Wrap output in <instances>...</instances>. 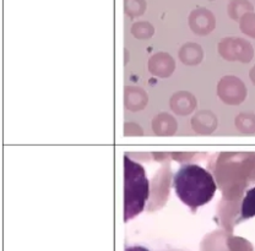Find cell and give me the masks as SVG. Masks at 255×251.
<instances>
[{
  "label": "cell",
  "instance_id": "cell-3",
  "mask_svg": "<svg viewBox=\"0 0 255 251\" xmlns=\"http://www.w3.org/2000/svg\"><path fill=\"white\" fill-rule=\"evenodd\" d=\"M252 217H255V187L248 190L243 201H242L241 217H239L238 222L246 221V219Z\"/></svg>",
  "mask_w": 255,
  "mask_h": 251
},
{
  "label": "cell",
  "instance_id": "cell-1",
  "mask_svg": "<svg viewBox=\"0 0 255 251\" xmlns=\"http://www.w3.org/2000/svg\"><path fill=\"white\" fill-rule=\"evenodd\" d=\"M173 186L179 200L193 212L210 202L217 190L216 181L211 173L191 163L178 169L174 174Z\"/></svg>",
  "mask_w": 255,
  "mask_h": 251
},
{
  "label": "cell",
  "instance_id": "cell-2",
  "mask_svg": "<svg viewBox=\"0 0 255 251\" xmlns=\"http://www.w3.org/2000/svg\"><path fill=\"white\" fill-rule=\"evenodd\" d=\"M148 180L141 165L124 156V221L136 217L148 199Z\"/></svg>",
  "mask_w": 255,
  "mask_h": 251
},
{
  "label": "cell",
  "instance_id": "cell-4",
  "mask_svg": "<svg viewBox=\"0 0 255 251\" xmlns=\"http://www.w3.org/2000/svg\"><path fill=\"white\" fill-rule=\"evenodd\" d=\"M126 251H150V250L146 249V248H143V247H140V245H135V247L127 248Z\"/></svg>",
  "mask_w": 255,
  "mask_h": 251
}]
</instances>
